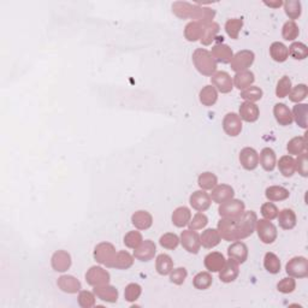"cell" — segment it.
<instances>
[{
    "label": "cell",
    "mask_w": 308,
    "mask_h": 308,
    "mask_svg": "<svg viewBox=\"0 0 308 308\" xmlns=\"http://www.w3.org/2000/svg\"><path fill=\"white\" fill-rule=\"evenodd\" d=\"M257 213L254 211H244V213L236 219L222 218L218 222V233L225 241H241L249 237L255 231L257 225Z\"/></svg>",
    "instance_id": "1"
},
{
    "label": "cell",
    "mask_w": 308,
    "mask_h": 308,
    "mask_svg": "<svg viewBox=\"0 0 308 308\" xmlns=\"http://www.w3.org/2000/svg\"><path fill=\"white\" fill-rule=\"evenodd\" d=\"M172 12L178 18H191L201 24L212 23L216 17V11L211 8H205L199 4H190L188 2H176L172 4Z\"/></svg>",
    "instance_id": "2"
},
{
    "label": "cell",
    "mask_w": 308,
    "mask_h": 308,
    "mask_svg": "<svg viewBox=\"0 0 308 308\" xmlns=\"http://www.w3.org/2000/svg\"><path fill=\"white\" fill-rule=\"evenodd\" d=\"M192 63L201 75L212 76L217 71V62L211 52L205 48H197L192 53Z\"/></svg>",
    "instance_id": "3"
},
{
    "label": "cell",
    "mask_w": 308,
    "mask_h": 308,
    "mask_svg": "<svg viewBox=\"0 0 308 308\" xmlns=\"http://www.w3.org/2000/svg\"><path fill=\"white\" fill-rule=\"evenodd\" d=\"M255 231L258 233V236L261 242L265 244H271L277 240V236H278L277 227H276L274 223H271V220L258 219L257 225H255Z\"/></svg>",
    "instance_id": "4"
},
{
    "label": "cell",
    "mask_w": 308,
    "mask_h": 308,
    "mask_svg": "<svg viewBox=\"0 0 308 308\" xmlns=\"http://www.w3.org/2000/svg\"><path fill=\"white\" fill-rule=\"evenodd\" d=\"M116 255H117V252H116L114 246L108 242H101L94 249V259L106 267H112Z\"/></svg>",
    "instance_id": "5"
},
{
    "label": "cell",
    "mask_w": 308,
    "mask_h": 308,
    "mask_svg": "<svg viewBox=\"0 0 308 308\" xmlns=\"http://www.w3.org/2000/svg\"><path fill=\"white\" fill-rule=\"evenodd\" d=\"M246 211V206L244 202L237 199H230L223 204L219 205L218 212L219 216L222 218H229V219H236L241 217Z\"/></svg>",
    "instance_id": "6"
},
{
    "label": "cell",
    "mask_w": 308,
    "mask_h": 308,
    "mask_svg": "<svg viewBox=\"0 0 308 308\" xmlns=\"http://www.w3.org/2000/svg\"><path fill=\"white\" fill-rule=\"evenodd\" d=\"M255 61V54L253 51L249 50H242L239 51L236 54H234L233 59H231L230 65L231 69L235 72H241L246 71L253 65Z\"/></svg>",
    "instance_id": "7"
},
{
    "label": "cell",
    "mask_w": 308,
    "mask_h": 308,
    "mask_svg": "<svg viewBox=\"0 0 308 308\" xmlns=\"http://www.w3.org/2000/svg\"><path fill=\"white\" fill-rule=\"evenodd\" d=\"M285 271L293 278H306L308 276V260L304 257H295L286 262Z\"/></svg>",
    "instance_id": "8"
},
{
    "label": "cell",
    "mask_w": 308,
    "mask_h": 308,
    "mask_svg": "<svg viewBox=\"0 0 308 308\" xmlns=\"http://www.w3.org/2000/svg\"><path fill=\"white\" fill-rule=\"evenodd\" d=\"M180 242L182 243V246H183V248L188 252V253L198 254L199 251H200V247H201L200 235H199L195 230L188 229L182 231Z\"/></svg>",
    "instance_id": "9"
},
{
    "label": "cell",
    "mask_w": 308,
    "mask_h": 308,
    "mask_svg": "<svg viewBox=\"0 0 308 308\" xmlns=\"http://www.w3.org/2000/svg\"><path fill=\"white\" fill-rule=\"evenodd\" d=\"M110 274L100 266H92L86 274V281L92 286H100L110 283Z\"/></svg>",
    "instance_id": "10"
},
{
    "label": "cell",
    "mask_w": 308,
    "mask_h": 308,
    "mask_svg": "<svg viewBox=\"0 0 308 308\" xmlns=\"http://www.w3.org/2000/svg\"><path fill=\"white\" fill-rule=\"evenodd\" d=\"M223 129L231 138H236L242 131V120L235 112H230L224 117Z\"/></svg>",
    "instance_id": "11"
},
{
    "label": "cell",
    "mask_w": 308,
    "mask_h": 308,
    "mask_svg": "<svg viewBox=\"0 0 308 308\" xmlns=\"http://www.w3.org/2000/svg\"><path fill=\"white\" fill-rule=\"evenodd\" d=\"M211 82L212 86L223 94L230 93L234 88L233 79L226 71H216L211 76Z\"/></svg>",
    "instance_id": "12"
},
{
    "label": "cell",
    "mask_w": 308,
    "mask_h": 308,
    "mask_svg": "<svg viewBox=\"0 0 308 308\" xmlns=\"http://www.w3.org/2000/svg\"><path fill=\"white\" fill-rule=\"evenodd\" d=\"M240 275V264L234 259L229 258V260L225 261L223 268L219 271V278L224 283H231L236 281V278Z\"/></svg>",
    "instance_id": "13"
},
{
    "label": "cell",
    "mask_w": 308,
    "mask_h": 308,
    "mask_svg": "<svg viewBox=\"0 0 308 308\" xmlns=\"http://www.w3.org/2000/svg\"><path fill=\"white\" fill-rule=\"evenodd\" d=\"M240 163L243 169L253 171L259 166V154L252 147H246L240 152Z\"/></svg>",
    "instance_id": "14"
},
{
    "label": "cell",
    "mask_w": 308,
    "mask_h": 308,
    "mask_svg": "<svg viewBox=\"0 0 308 308\" xmlns=\"http://www.w3.org/2000/svg\"><path fill=\"white\" fill-rule=\"evenodd\" d=\"M189 202H190L191 207L197 209L198 212H205L206 209H208L209 206H211L212 199L207 192L201 189V190H197L192 192L190 195V199H189Z\"/></svg>",
    "instance_id": "15"
},
{
    "label": "cell",
    "mask_w": 308,
    "mask_h": 308,
    "mask_svg": "<svg viewBox=\"0 0 308 308\" xmlns=\"http://www.w3.org/2000/svg\"><path fill=\"white\" fill-rule=\"evenodd\" d=\"M156 252H157L156 243L150 240H146V241H142V243L140 244L136 249H134V258H136L138 260L142 262H147L152 260L154 255H156Z\"/></svg>",
    "instance_id": "16"
},
{
    "label": "cell",
    "mask_w": 308,
    "mask_h": 308,
    "mask_svg": "<svg viewBox=\"0 0 308 308\" xmlns=\"http://www.w3.org/2000/svg\"><path fill=\"white\" fill-rule=\"evenodd\" d=\"M234 195H235V190L234 188L229 184H217L215 188L212 189L211 192V199L216 204H223L230 199H234Z\"/></svg>",
    "instance_id": "17"
},
{
    "label": "cell",
    "mask_w": 308,
    "mask_h": 308,
    "mask_svg": "<svg viewBox=\"0 0 308 308\" xmlns=\"http://www.w3.org/2000/svg\"><path fill=\"white\" fill-rule=\"evenodd\" d=\"M58 288L66 294H77L81 292L82 285L81 282L79 281L76 277L69 275L61 276L57 281Z\"/></svg>",
    "instance_id": "18"
},
{
    "label": "cell",
    "mask_w": 308,
    "mask_h": 308,
    "mask_svg": "<svg viewBox=\"0 0 308 308\" xmlns=\"http://www.w3.org/2000/svg\"><path fill=\"white\" fill-rule=\"evenodd\" d=\"M52 268L57 272H65L68 271L71 266V257L68 252L65 251H57L52 255L51 259Z\"/></svg>",
    "instance_id": "19"
},
{
    "label": "cell",
    "mask_w": 308,
    "mask_h": 308,
    "mask_svg": "<svg viewBox=\"0 0 308 308\" xmlns=\"http://www.w3.org/2000/svg\"><path fill=\"white\" fill-rule=\"evenodd\" d=\"M227 255L239 264H243L248 259V247L246 243L241 242V241H235L227 248Z\"/></svg>",
    "instance_id": "20"
},
{
    "label": "cell",
    "mask_w": 308,
    "mask_h": 308,
    "mask_svg": "<svg viewBox=\"0 0 308 308\" xmlns=\"http://www.w3.org/2000/svg\"><path fill=\"white\" fill-rule=\"evenodd\" d=\"M93 293L95 294L98 299L105 302L114 303L118 300V290L110 284H105L100 286H94Z\"/></svg>",
    "instance_id": "21"
},
{
    "label": "cell",
    "mask_w": 308,
    "mask_h": 308,
    "mask_svg": "<svg viewBox=\"0 0 308 308\" xmlns=\"http://www.w3.org/2000/svg\"><path fill=\"white\" fill-rule=\"evenodd\" d=\"M240 117L241 120L248 123H254L259 120L260 116V111L259 107L254 103H249V101H244L243 104H241L240 106Z\"/></svg>",
    "instance_id": "22"
},
{
    "label": "cell",
    "mask_w": 308,
    "mask_h": 308,
    "mask_svg": "<svg viewBox=\"0 0 308 308\" xmlns=\"http://www.w3.org/2000/svg\"><path fill=\"white\" fill-rule=\"evenodd\" d=\"M211 54L212 57L215 58L216 62L222 63V64H229L234 57L233 50L225 44L215 45V46L212 47Z\"/></svg>",
    "instance_id": "23"
},
{
    "label": "cell",
    "mask_w": 308,
    "mask_h": 308,
    "mask_svg": "<svg viewBox=\"0 0 308 308\" xmlns=\"http://www.w3.org/2000/svg\"><path fill=\"white\" fill-rule=\"evenodd\" d=\"M274 114H275L276 121H277V123L279 125H283V127L290 125L294 121L292 111H290L289 107L283 103H279V104L275 105Z\"/></svg>",
    "instance_id": "24"
},
{
    "label": "cell",
    "mask_w": 308,
    "mask_h": 308,
    "mask_svg": "<svg viewBox=\"0 0 308 308\" xmlns=\"http://www.w3.org/2000/svg\"><path fill=\"white\" fill-rule=\"evenodd\" d=\"M225 258L219 252H212L205 257V267L208 272H219L225 264Z\"/></svg>",
    "instance_id": "25"
},
{
    "label": "cell",
    "mask_w": 308,
    "mask_h": 308,
    "mask_svg": "<svg viewBox=\"0 0 308 308\" xmlns=\"http://www.w3.org/2000/svg\"><path fill=\"white\" fill-rule=\"evenodd\" d=\"M259 164L265 171H274L276 164H277L275 150L270 148V147H265L260 152V156H259Z\"/></svg>",
    "instance_id": "26"
},
{
    "label": "cell",
    "mask_w": 308,
    "mask_h": 308,
    "mask_svg": "<svg viewBox=\"0 0 308 308\" xmlns=\"http://www.w3.org/2000/svg\"><path fill=\"white\" fill-rule=\"evenodd\" d=\"M131 223L136 229L139 230H147L152 226L153 217L147 211H136L131 216Z\"/></svg>",
    "instance_id": "27"
},
{
    "label": "cell",
    "mask_w": 308,
    "mask_h": 308,
    "mask_svg": "<svg viewBox=\"0 0 308 308\" xmlns=\"http://www.w3.org/2000/svg\"><path fill=\"white\" fill-rule=\"evenodd\" d=\"M220 241H222V237H220L218 230L216 229H206L200 235L201 246L207 248V249L218 246Z\"/></svg>",
    "instance_id": "28"
},
{
    "label": "cell",
    "mask_w": 308,
    "mask_h": 308,
    "mask_svg": "<svg viewBox=\"0 0 308 308\" xmlns=\"http://www.w3.org/2000/svg\"><path fill=\"white\" fill-rule=\"evenodd\" d=\"M278 223L279 226L284 230H292L296 226L297 219H296V215L293 209L290 208H284L282 209L281 212H278Z\"/></svg>",
    "instance_id": "29"
},
{
    "label": "cell",
    "mask_w": 308,
    "mask_h": 308,
    "mask_svg": "<svg viewBox=\"0 0 308 308\" xmlns=\"http://www.w3.org/2000/svg\"><path fill=\"white\" fill-rule=\"evenodd\" d=\"M255 81L254 73L249 71V70H246V71H241V72H236L235 77H234V85L237 89H240L241 92L244 89H247L248 87L253 86V83Z\"/></svg>",
    "instance_id": "30"
},
{
    "label": "cell",
    "mask_w": 308,
    "mask_h": 308,
    "mask_svg": "<svg viewBox=\"0 0 308 308\" xmlns=\"http://www.w3.org/2000/svg\"><path fill=\"white\" fill-rule=\"evenodd\" d=\"M202 31H204V24L197 22V21H192V22H189L184 28V37L190 43H195V41L201 38Z\"/></svg>",
    "instance_id": "31"
},
{
    "label": "cell",
    "mask_w": 308,
    "mask_h": 308,
    "mask_svg": "<svg viewBox=\"0 0 308 308\" xmlns=\"http://www.w3.org/2000/svg\"><path fill=\"white\" fill-rule=\"evenodd\" d=\"M293 120L300 128L306 129L308 124V105L307 104H296L293 108Z\"/></svg>",
    "instance_id": "32"
},
{
    "label": "cell",
    "mask_w": 308,
    "mask_h": 308,
    "mask_svg": "<svg viewBox=\"0 0 308 308\" xmlns=\"http://www.w3.org/2000/svg\"><path fill=\"white\" fill-rule=\"evenodd\" d=\"M290 192L286 188L279 187V185H271L266 189L265 197L268 201H284L289 198Z\"/></svg>",
    "instance_id": "33"
},
{
    "label": "cell",
    "mask_w": 308,
    "mask_h": 308,
    "mask_svg": "<svg viewBox=\"0 0 308 308\" xmlns=\"http://www.w3.org/2000/svg\"><path fill=\"white\" fill-rule=\"evenodd\" d=\"M190 219H191L190 209L188 207H184V206L177 207L172 213V223L174 225L177 227H184L185 225H188L189 222H190Z\"/></svg>",
    "instance_id": "34"
},
{
    "label": "cell",
    "mask_w": 308,
    "mask_h": 308,
    "mask_svg": "<svg viewBox=\"0 0 308 308\" xmlns=\"http://www.w3.org/2000/svg\"><path fill=\"white\" fill-rule=\"evenodd\" d=\"M270 55L277 63H284L289 58V50L284 44L276 41L270 46Z\"/></svg>",
    "instance_id": "35"
},
{
    "label": "cell",
    "mask_w": 308,
    "mask_h": 308,
    "mask_svg": "<svg viewBox=\"0 0 308 308\" xmlns=\"http://www.w3.org/2000/svg\"><path fill=\"white\" fill-rule=\"evenodd\" d=\"M156 268L160 276L170 275L171 271L174 270V260L171 259L170 255L159 254L156 260Z\"/></svg>",
    "instance_id": "36"
},
{
    "label": "cell",
    "mask_w": 308,
    "mask_h": 308,
    "mask_svg": "<svg viewBox=\"0 0 308 308\" xmlns=\"http://www.w3.org/2000/svg\"><path fill=\"white\" fill-rule=\"evenodd\" d=\"M199 99H200V103L204 106H213L217 103V100H218V92H217V89L213 86H205L200 90Z\"/></svg>",
    "instance_id": "37"
},
{
    "label": "cell",
    "mask_w": 308,
    "mask_h": 308,
    "mask_svg": "<svg viewBox=\"0 0 308 308\" xmlns=\"http://www.w3.org/2000/svg\"><path fill=\"white\" fill-rule=\"evenodd\" d=\"M219 33V24L216 22L204 24V31H202V36L200 38V43L204 46H208L213 41L216 40L217 34Z\"/></svg>",
    "instance_id": "38"
},
{
    "label": "cell",
    "mask_w": 308,
    "mask_h": 308,
    "mask_svg": "<svg viewBox=\"0 0 308 308\" xmlns=\"http://www.w3.org/2000/svg\"><path fill=\"white\" fill-rule=\"evenodd\" d=\"M132 264H134V257L130 253H128L127 251H121L117 252L112 268L128 270L131 267Z\"/></svg>",
    "instance_id": "39"
},
{
    "label": "cell",
    "mask_w": 308,
    "mask_h": 308,
    "mask_svg": "<svg viewBox=\"0 0 308 308\" xmlns=\"http://www.w3.org/2000/svg\"><path fill=\"white\" fill-rule=\"evenodd\" d=\"M306 148L307 143L304 136H296V138H293L288 142V146H286V149H288L289 154H294V156H300V154L304 153L306 152Z\"/></svg>",
    "instance_id": "40"
},
{
    "label": "cell",
    "mask_w": 308,
    "mask_h": 308,
    "mask_svg": "<svg viewBox=\"0 0 308 308\" xmlns=\"http://www.w3.org/2000/svg\"><path fill=\"white\" fill-rule=\"evenodd\" d=\"M278 169L284 177H292L295 174V159L290 156H283L278 162Z\"/></svg>",
    "instance_id": "41"
},
{
    "label": "cell",
    "mask_w": 308,
    "mask_h": 308,
    "mask_svg": "<svg viewBox=\"0 0 308 308\" xmlns=\"http://www.w3.org/2000/svg\"><path fill=\"white\" fill-rule=\"evenodd\" d=\"M264 267L270 274H278V272L281 271V260H279V258L275 253L268 252V253L265 254Z\"/></svg>",
    "instance_id": "42"
},
{
    "label": "cell",
    "mask_w": 308,
    "mask_h": 308,
    "mask_svg": "<svg viewBox=\"0 0 308 308\" xmlns=\"http://www.w3.org/2000/svg\"><path fill=\"white\" fill-rule=\"evenodd\" d=\"M285 10V15L290 20H297L302 13V5H301L300 0H288V2L283 3Z\"/></svg>",
    "instance_id": "43"
},
{
    "label": "cell",
    "mask_w": 308,
    "mask_h": 308,
    "mask_svg": "<svg viewBox=\"0 0 308 308\" xmlns=\"http://www.w3.org/2000/svg\"><path fill=\"white\" fill-rule=\"evenodd\" d=\"M198 184L202 190H212L218 184V178L212 172H202L198 178Z\"/></svg>",
    "instance_id": "44"
},
{
    "label": "cell",
    "mask_w": 308,
    "mask_h": 308,
    "mask_svg": "<svg viewBox=\"0 0 308 308\" xmlns=\"http://www.w3.org/2000/svg\"><path fill=\"white\" fill-rule=\"evenodd\" d=\"M243 27V20L242 18H230L226 21L225 23V31L231 38L237 40L239 38L240 31Z\"/></svg>",
    "instance_id": "45"
},
{
    "label": "cell",
    "mask_w": 308,
    "mask_h": 308,
    "mask_svg": "<svg viewBox=\"0 0 308 308\" xmlns=\"http://www.w3.org/2000/svg\"><path fill=\"white\" fill-rule=\"evenodd\" d=\"M213 278L209 272H199L192 279V285L198 290H206L212 285Z\"/></svg>",
    "instance_id": "46"
},
{
    "label": "cell",
    "mask_w": 308,
    "mask_h": 308,
    "mask_svg": "<svg viewBox=\"0 0 308 308\" xmlns=\"http://www.w3.org/2000/svg\"><path fill=\"white\" fill-rule=\"evenodd\" d=\"M300 34V29L299 26L294 22V21H288V22L284 23L282 29V36L284 40L286 41H294L295 38H297Z\"/></svg>",
    "instance_id": "47"
},
{
    "label": "cell",
    "mask_w": 308,
    "mask_h": 308,
    "mask_svg": "<svg viewBox=\"0 0 308 308\" xmlns=\"http://www.w3.org/2000/svg\"><path fill=\"white\" fill-rule=\"evenodd\" d=\"M288 50L292 58L296 61H303L308 57V47L302 43H293Z\"/></svg>",
    "instance_id": "48"
},
{
    "label": "cell",
    "mask_w": 308,
    "mask_h": 308,
    "mask_svg": "<svg viewBox=\"0 0 308 308\" xmlns=\"http://www.w3.org/2000/svg\"><path fill=\"white\" fill-rule=\"evenodd\" d=\"M308 95V87L306 85H303V83H301V85H297L292 88L289 93V99L293 101V103L300 104L301 101H303L306 99Z\"/></svg>",
    "instance_id": "49"
},
{
    "label": "cell",
    "mask_w": 308,
    "mask_h": 308,
    "mask_svg": "<svg viewBox=\"0 0 308 308\" xmlns=\"http://www.w3.org/2000/svg\"><path fill=\"white\" fill-rule=\"evenodd\" d=\"M142 294L141 285H139L138 283H130L125 286L124 290V299L128 302H135L136 300H139V297Z\"/></svg>",
    "instance_id": "50"
},
{
    "label": "cell",
    "mask_w": 308,
    "mask_h": 308,
    "mask_svg": "<svg viewBox=\"0 0 308 308\" xmlns=\"http://www.w3.org/2000/svg\"><path fill=\"white\" fill-rule=\"evenodd\" d=\"M262 95H264V93H262V90L257 86H251L248 87L247 89L241 92V98L246 101H249V103L259 101L262 98Z\"/></svg>",
    "instance_id": "51"
},
{
    "label": "cell",
    "mask_w": 308,
    "mask_h": 308,
    "mask_svg": "<svg viewBox=\"0 0 308 308\" xmlns=\"http://www.w3.org/2000/svg\"><path fill=\"white\" fill-rule=\"evenodd\" d=\"M159 243L163 248L174 251V249H176V248L178 247V244H180V237H178L176 234H174V233L164 234V235L160 237Z\"/></svg>",
    "instance_id": "52"
},
{
    "label": "cell",
    "mask_w": 308,
    "mask_h": 308,
    "mask_svg": "<svg viewBox=\"0 0 308 308\" xmlns=\"http://www.w3.org/2000/svg\"><path fill=\"white\" fill-rule=\"evenodd\" d=\"M292 88V80L288 76H283L278 81L277 87H276V95L278 98H285L286 95H289Z\"/></svg>",
    "instance_id": "53"
},
{
    "label": "cell",
    "mask_w": 308,
    "mask_h": 308,
    "mask_svg": "<svg viewBox=\"0 0 308 308\" xmlns=\"http://www.w3.org/2000/svg\"><path fill=\"white\" fill-rule=\"evenodd\" d=\"M142 235L139 231H129L127 235L124 236V244L128 248H131V249H136L142 243Z\"/></svg>",
    "instance_id": "54"
},
{
    "label": "cell",
    "mask_w": 308,
    "mask_h": 308,
    "mask_svg": "<svg viewBox=\"0 0 308 308\" xmlns=\"http://www.w3.org/2000/svg\"><path fill=\"white\" fill-rule=\"evenodd\" d=\"M79 304L82 308H90L95 306V294L88 290H81L79 294Z\"/></svg>",
    "instance_id": "55"
},
{
    "label": "cell",
    "mask_w": 308,
    "mask_h": 308,
    "mask_svg": "<svg viewBox=\"0 0 308 308\" xmlns=\"http://www.w3.org/2000/svg\"><path fill=\"white\" fill-rule=\"evenodd\" d=\"M207 224H208L207 216L202 212H198L197 215L192 217V219H190V222H189V227H190L191 230L197 231V230L204 229Z\"/></svg>",
    "instance_id": "56"
},
{
    "label": "cell",
    "mask_w": 308,
    "mask_h": 308,
    "mask_svg": "<svg viewBox=\"0 0 308 308\" xmlns=\"http://www.w3.org/2000/svg\"><path fill=\"white\" fill-rule=\"evenodd\" d=\"M278 208L274 202H265L264 205L261 206V215L265 219L267 220H274L275 218H277L278 216Z\"/></svg>",
    "instance_id": "57"
},
{
    "label": "cell",
    "mask_w": 308,
    "mask_h": 308,
    "mask_svg": "<svg viewBox=\"0 0 308 308\" xmlns=\"http://www.w3.org/2000/svg\"><path fill=\"white\" fill-rule=\"evenodd\" d=\"M188 272L184 267H178V268H174L170 274V281L171 283L176 285H182L187 279Z\"/></svg>",
    "instance_id": "58"
},
{
    "label": "cell",
    "mask_w": 308,
    "mask_h": 308,
    "mask_svg": "<svg viewBox=\"0 0 308 308\" xmlns=\"http://www.w3.org/2000/svg\"><path fill=\"white\" fill-rule=\"evenodd\" d=\"M295 170L302 177L308 176V159L306 152L297 157V159L295 160Z\"/></svg>",
    "instance_id": "59"
},
{
    "label": "cell",
    "mask_w": 308,
    "mask_h": 308,
    "mask_svg": "<svg viewBox=\"0 0 308 308\" xmlns=\"http://www.w3.org/2000/svg\"><path fill=\"white\" fill-rule=\"evenodd\" d=\"M296 288V282L295 279H294L293 277H286V278H283L282 281L278 282L277 284V289L278 292H281L282 294H290L293 293L294 290H295Z\"/></svg>",
    "instance_id": "60"
},
{
    "label": "cell",
    "mask_w": 308,
    "mask_h": 308,
    "mask_svg": "<svg viewBox=\"0 0 308 308\" xmlns=\"http://www.w3.org/2000/svg\"><path fill=\"white\" fill-rule=\"evenodd\" d=\"M264 4L266 6H270V8H274V9H278L281 8V6L283 5V2H281V0H276V2H264Z\"/></svg>",
    "instance_id": "61"
}]
</instances>
